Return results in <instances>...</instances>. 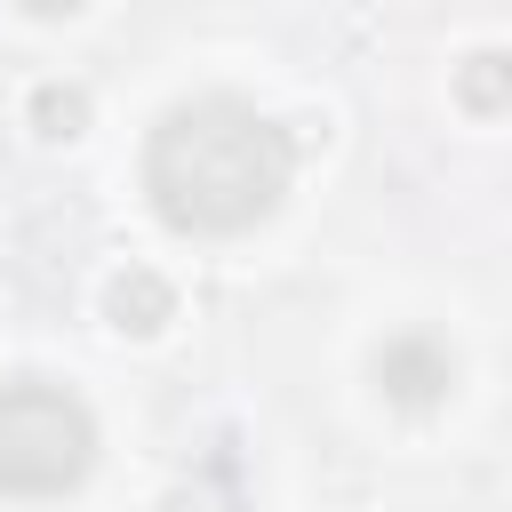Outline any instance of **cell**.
Segmentation results:
<instances>
[{
    "label": "cell",
    "instance_id": "obj_1",
    "mask_svg": "<svg viewBox=\"0 0 512 512\" xmlns=\"http://www.w3.org/2000/svg\"><path fill=\"white\" fill-rule=\"evenodd\" d=\"M288 168H296V152L264 112L208 96V104H184L160 120L144 184L176 232H240V224L272 216V200L288 192Z\"/></svg>",
    "mask_w": 512,
    "mask_h": 512
},
{
    "label": "cell",
    "instance_id": "obj_2",
    "mask_svg": "<svg viewBox=\"0 0 512 512\" xmlns=\"http://www.w3.org/2000/svg\"><path fill=\"white\" fill-rule=\"evenodd\" d=\"M88 456H96V424L64 384L48 376L0 384V488L8 496H56L88 472Z\"/></svg>",
    "mask_w": 512,
    "mask_h": 512
},
{
    "label": "cell",
    "instance_id": "obj_3",
    "mask_svg": "<svg viewBox=\"0 0 512 512\" xmlns=\"http://www.w3.org/2000/svg\"><path fill=\"white\" fill-rule=\"evenodd\" d=\"M448 376H456V360H448L432 336H392V344L376 352V384H384L392 400H408V408L440 400V392H448Z\"/></svg>",
    "mask_w": 512,
    "mask_h": 512
},
{
    "label": "cell",
    "instance_id": "obj_4",
    "mask_svg": "<svg viewBox=\"0 0 512 512\" xmlns=\"http://www.w3.org/2000/svg\"><path fill=\"white\" fill-rule=\"evenodd\" d=\"M112 312H120V328H160V320H168V288H160L152 272H136V280L112 288Z\"/></svg>",
    "mask_w": 512,
    "mask_h": 512
},
{
    "label": "cell",
    "instance_id": "obj_5",
    "mask_svg": "<svg viewBox=\"0 0 512 512\" xmlns=\"http://www.w3.org/2000/svg\"><path fill=\"white\" fill-rule=\"evenodd\" d=\"M40 120H48V136H80V120H88V104H80V88H64V96L48 88V96H40Z\"/></svg>",
    "mask_w": 512,
    "mask_h": 512
},
{
    "label": "cell",
    "instance_id": "obj_6",
    "mask_svg": "<svg viewBox=\"0 0 512 512\" xmlns=\"http://www.w3.org/2000/svg\"><path fill=\"white\" fill-rule=\"evenodd\" d=\"M24 8H40V16H72L80 0H24Z\"/></svg>",
    "mask_w": 512,
    "mask_h": 512
}]
</instances>
